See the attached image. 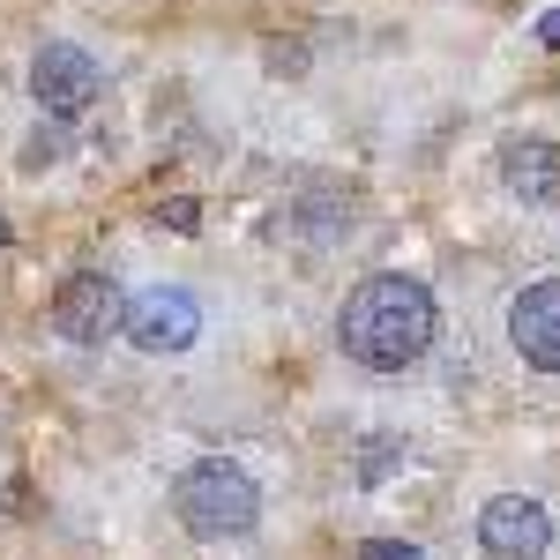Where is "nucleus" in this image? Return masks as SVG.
<instances>
[{
  "mask_svg": "<svg viewBox=\"0 0 560 560\" xmlns=\"http://www.w3.org/2000/svg\"><path fill=\"white\" fill-rule=\"evenodd\" d=\"M337 337H345V359H359L366 374H404V366H419L427 345H433V292L419 277L382 269V277H366L345 300Z\"/></svg>",
  "mask_w": 560,
  "mask_h": 560,
  "instance_id": "nucleus-1",
  "label": "nucleus"
},
{
  "mask_svg": "<svg viewBox=\"0 0 560 560\" xmlns=\"http://www.w3.org/2000/svg\"><path fill=\"white\" fill-rule=\"evenodd\" d=\"M128 337L142 351H187L202 337V306H195V292H179V284H150V292L128 300Z\"/></svg>",
  "mask_w": 560,
  "mask_h": 560,
  "instance_id": "nucleus-6",
  "label": "nucleus"
},
{
  "mask_svg": "<svg viewBox=\"0 0 560 560\" xmlns=\"http://www.w3.org/2000/svg\"><path fill=\"white\" fill-rule=\"evenodd\" d=\"M173 516L195 530V538H240V530H255L261 516V486L240 464H224V456H210V464H195V471L173 486Z\"/></svg>",
  "mask_w": 560,
  "mask_h": 560,
  "instance_id": "nucleus-2",
  "label": "nucleus"
},
{
  "mask_svg": "<svg viewBox=\"0 0 560 560\" xmlns=\"http://www.w3.org/2000/svg\"><path fill=\"white\" fill-rule=\"evenodd\" d=\"M31 90H38V105L52 120H83L90 105H97V90H105V75H97V60H90L83 45H45L38 60H31Z\"/></svg>",
  "mask_w": 560,
  "mask_h": 560,
  "instance_id": "nucleus-4",
  "label": "nucleus"
},
{
  "mask_svg": "<svg viewBox=\"0 0 560 560\" xmlns=\"http://www.w3.org/2000/svg\"><path fill=\"white\" fill-rule=\"evenodd\" d=\"M501 179L523 202H560V150L553 142H509L501 150Z\"/></svg>",
  "mask_w": 560,
  "mask_h": 560,
  "instance_id": "nucleus-8",
  "label": "nucleus"
},
{
  "mask_svg": "<svg viewBox=\"0 0 560 560\" xmlns=\"http://www.w3.org/2000/svg\"><path fill=\"white\" fill-rule=\"evenodd\" d=\"M158 217H165L173 232H195V224H202V210H195V202H165V210H158Z\"/></svg>",
  "mask_w": 560,
  "mask_h": 560,
  "instance_id": "nucleus-11",
  "label": "nucleus"
},
{
  "mask_svg": "<svg viewBox=\"0 0 560 560\" xmlns=\"http://www.w3.org/2000/svg\"><path fill=\"white\" fill-rule=\"evenodd\" d=\"M0 240H8V217H0Z\"/></svg>",
  "mask_w": 560,
  "mask_h": 560,
  "instance_id": "nucleus-13",
  "label": "nucleus"
},
{
  "mask_svg": "<svg viewBox=\"0 0 560 560\" xmlns=\"http://www.w3.org/2000/svg\"><path fill=\"white\" fill-rule=\"evenodd\" d=\"M52 158H60V135H31V142H23V165H31V173L52 165Z\"/></svg>",
  "mask_w": 560,
  "mask_h": 560,
  "instance_id": "nucleus-10",
  "label": "nucleus"
},
{
  "mask_svg": "<svg viewBox=\"0 0 560 560\" xmlns=\"http://www.w3.org/2000/svg\"><path fill=\"white\" fill-rule=\"evenodd\" d=\"M509 337H516V351L538 366V374H560V277L516 292V306H509Z\"/></svg>",
  "mask_w": 560,
  "mask_h": 560,
  "instance_id": "nucleus-7",
  "label": "nucleus"
},
{
  "mask_svg": "<svg viewBox=\"0 0 560 560\" xmlns=\"http://www.w3.org/2000/svg\"><path fill=\"white\" fill-rule=\"evenodd\" d=\"M538 45H553V52H560V8H546V15H538Z\"/></svg>",
  "mask_w": 560,
  "mask_h": 560,
  "instance_id": "nucleus-12",
  "label": "nucleus"
},
{
  "mask_svg": "<svg viewBox=\"0 0 560 560\" xmlns=\"http://www.w3.org/2000/svg\"><path fill=\"white\" fill-rule=\"evenodd\" d=\"M120 322H128V300H120V284L97 277V269H75V277L60 284V300H52V329H60L68 345H105Z\"/></svg>",
  "mask_w": 560,
  "mask_h": 560,
  "instance_id": "nucleus-3",
  "label": "nucleus"
},
{
  "mask_svg": "<svg viewBox=\"0 0 560 560\" xmlns=\"http://www.w3.org/2000/svg\"><path fill=\"white\" fill-rule=\"evenodd\" d=\"M478 546H486V560H546L553 516L530 493H501V501L478 509Z\"/></svg>",
  "mask_w": 560,
  "mask_h": 560,
  "instance_id": "nucleus-5",
  "label": "nucleus"
},
{
  "mask_svg": "<svg viewBox=\"0 0 560 560\" xmlns=\"http://www.w3.org/2000/svg\"><path fill=\"white\" fill-rule=\"evenodd\" d=\"M359 560H419V546H404V538H366Z\"/></svg>",
  "mask_w": 560,
  "mask_h": 560,
  "instance_id": "nucleus-9",
  "label": "nucleus"
}]
</instances>
